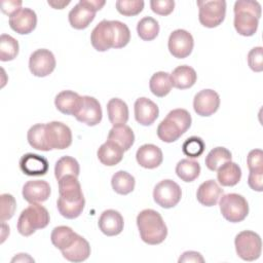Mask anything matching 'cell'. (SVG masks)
<instances>
[{"label":"cell","instance_id":"45","mask_svg":"<svg viewBox=\"0 0 263 263\" xmlns=\"http://www.w3.org/2000/svg\"><path fill=\"white\" fill-rule=\"evenodd\" d=\"M247 164L250 172H263V152L261 149H253L247 156Z\"/></svg>","mask_w":263,"mask_h":263},{"label":"cell","instance_id":"6","mask_svg":"<svg viewBox=\"0 0 263 263\" xmlns=\"http://www.w3.org/2000/svg\"><path fill=\"white\" fill-rule=\"evenodd\" d=\"M106 1L104 0H80L69 12L68 18L72 28L83 30L89 26Z\"/></svg>","mask_w":263,"mask_h":263},{"label":"cell","instance_id":"12","mask_svg":"<svg viewBox=\"0 0 263 263\" xmlns=\"http://www.w3.org/2000/svg\"><path fill=\"white\" fill-rule=\"evenodd\" d=\"M55 65L57 62L53 53L46 48H39L33 51L29 59L30 71L37 77L48 76L53 72Z\"/></svg>","mask_w":263,"mask_h":263},{"label":"cell","instance_id":"37","mask_svg":"<svg viewBox=\"0 0 263 263\" xmlns=\"http://www.w3.org/2000/svg\"><path fill=\"white\" fill-rule=\"evenodd\" d=\"M231 152L225 147H216L212 149L205 156V166L210 171H217L223 163L231 160Z\"/></svg>","mask_w":263,"mask_h":263},{"label":"cell","instance_id":"8","mask_svg":"<svg viewBox=\"0 0 263 263\" xmlns=\"http://www.w3.org/2000/svg\"><path fill=\"white\" fill-rule=\"evenodd\" d=\"M234 246L238 257L245 261L257 260L262 251V240L258 233L243 230L236 234Z\"/></svg>","mask_w":263,"mask_h":263},{"label":"cell","instance_id":"47","mask_svg":"<svg viewBox=\"0 0 263 263\" xmlns=\"http://www.w3.org/2000/svg\"><path fill=\"white\" fill-rule=\"evenodd\" d=\"M248 184L254 191H263V172H250Z\"/></svg>","mask_w":263,"mask_h":263},{"label":"cell","instance_id":"32","mask_svg":"<svg viewBox=\"0 0 263 263\" xmlns=\"http://www.w3.org/2000/svg\"><path fill=\"white\" fill-rule=\"evenodd\" d=\"M172 86L173 85L171 82L170 74L163 71L154 73L149 81V87L151 92L158 98H163L168 95Z\"/></svg>","mask_w":263,"mask_h":263},{"label":"cell","instance_id":"33","mask_svg":"<svg viewBox=\"0 0 263 263\" xmlns=\"http://www.w3.org/2000/svg\"><path fill=\"white\" fill-rule=\"evenodd\" d=\"M111 185L116 193L126 195L135 189L136 181L134 176L129 173L125 171H118L112 176Z\"/></svg>","mask_w":263,"mask_h":263},{"label":"cell","instance_id":"7","mask_svg":"<svg viewBox=\"0 0 263 263\" xmlns=\"http://www.w3.org/2000/svg\"><path fill=\"white\" fill-rule=\"evenodd\" d=\"M220 211L224 219L231 223L243 221L249 214V204L247 199L237 193L223 194L220 197Z\"/></svg>","mask_w":263,"mask_h":263},{"label":"cell","instance_id":"22","mask_svg":"<svg viewBox=\"0 0 263 263\" xmlns=\"http://www.w3.org/2000/svg\"><path fill=\"white\" fill-rule=\"evenodd\" d=\"M20 167L28 176H43L48 171V161L38 154L27 153L21 157Z\"/></svg>","mask_w":263,"mask_h":263},{"label":"cell","instance_id":"1","mask_svg":"<svg viewBox=\"0 0 263 263\" xmlns=\"http://www.w3.org/2000/svg\"><path fill=\"white\" fill-rule=\"evenodd\" d=\"M130 40L128 27L120 21H101L91 31L90 42L98 51H106L110 48H122Z\"/></svg>","mask_w":263,"mask_h":263},{"label":"cell","instance_id":"11","mask_svg":"<svg viewBox=\"0 0 263 263\" xmlns=\"http://www.w3.org/2000/svg\"><path fill=\"white\" fill-rule=\"evenodd\" d=\"M45 133L50 150H63L72 144V132L70 127L61 121H51L45 124Z\"/></svg>","mask_w":263,"mask_h":263},{"label":"cell","instance_id":"43","mask_svg":"<svg viewBox=\"0 0 263 263\" xmlns=\"http://www.w3.org/2000/svg\"><path fill=\"white\" fill-rule=\"evenodd\" d=\"M167 117H170L171 119H173L174 121H176L180 127L182 128L183 133L185 134L189 127L191 126V122H192V119H191V115L190 113L185 110V109H181V108H178V109H174L172 111L168 112V114L166 115Z\"/></svg>","mask_w":263,"mask_h":263},{"label":"cell","instance_id":"46","mask_svg":"<svg viewBox=\"0 0 263 263\" xmlns=\"http://www.w3.org/2000/svg\"><path fill=\"white\" fill-rule=\"evenodd\" d=\"M150 7L153 12L159 15H168L175 8L174 0H151Z\"/></svg>","mask_w":263,"mask_h":263},{"label":"cell","instance_id":"10","mask_svg":"<svg viewBox=\"0 0 263 263\" xmlns=\"http://www.w3.org/2000/svg\"><path fill=\"white\" fill-rule=\"evenodd\" d=\"M182 197L181 187L173 180L165 179L157 183L153 189L154 201L163 209L176 206Z\"/></svg>","mask_w":263,"mask_h":263},{"label":"cell","instance_id":"41","mask_svg":"<svg viewBox=\"0 0 263 263\" xmlns=\"http://www.w3.org/2000/svg\"><path fill=\"white\" fill-rule=\"evenodd\" d=\"M117 11L125 16H134L139 14L144 8L143 0H117L116 1Z\"/></svg>","mask_w":263,"mask_h":263},{"label":"cell","instance_id":"17","mask_svg":"<svg viewBox=\"0 0 263 263\" xmlns=\"http://www.w3.org/2000/svg\"><path fill=\"white\" fill-rule=\"evenodd\" d=\"M134 107L135 118L142 125H151L158 117V106L148 98L142 97L137 99Z\"/></svg>","mask_w":263,"mask_h":263},{"label":"cell","instance_id":"26","mask_svg":"<svg viewBox=\"0 0 263 263\" xmlns=\"http://www.w3.org/2000/svg\"><path fill=\"white\" fill-rule=\"evenodd\" d=\"M62 255L70 262H82L89 257L90 246L84 237L78 234L73 243L66 250L62 251Z\"/></svg>","mask_w":263,"mask_h":263},{"label":"cell","instance_id":"4","mask_svg":"<svg viewBox=\"0 0 263 263\" xmlns=\"http://www.w3.org/2000/svg\"><path fill=\"white\" fill-rule=\"evenodd\" d=\"M233 25L236 32L241 36H253L261 17V5L257 1L238 0L234 3Z\"/></svg>","mask_w":263,"mask_h":263},{"label":"cell","instance_id":"21","mask_svg":"<svg viewBox=\"0 0 263 263\" xmlns=\"http://www.w3.org/2000/svg\"><path fill=\"white\" fill-rule=\"evenodd\" d=\"M82 104V97L73 90H63L55 96L54 105L57 109L66 115L75 116Z\"/></svg>","mask_w":263,"mask_h":263},{"label":"cell","instance_id":"35","mask_svg":"<svg viewBox=\"0 0 263 263\" xmlns=\"http://www.w3.org/2000/svg\"><path fill=\"white\" fill-rule=\"evenodd\" d=\"M176 174L182 181L192 182L198 178L200 174V165L193 159H181L176 165Z\"/></svg>","mask_w":263,"mask_h":263},{"label":"cell","instance_id":"15","mask_svg":"<svg viewBox=\"0 0 263 263\" xmlns=\"http://www.w3.org/2000/svg\"><path fill=\"white\" fill-rule=\"evenodd\" d=\"M103 112L99 101L90 96L82 97V104L75 118L88 126H95L102 120Z\"/></svg>","mask_w":263,"mask_h":263},{"label":"cell","instance_id":"44","mask_svg":"<svg viewBox=\"0 0 263 263\" xmlns=\"http://www.w3.org/2000/svg\"><path fill=\"white\" fill-rule=\"evenodd\" d=\"M248 65L254 72L263 70V48L261 46H256L249 51Z\"/></svg>","mask_w":263,"mask_h":263},{"label":"cell","instance_id":"29","mask_svg":"<svg viewBox=\"0 0 263 263\" xmlns=\"http://www.w3.org/2000/svg\"><path fill=\"white\" fill-rule=\"evenodd\" d=\"M78 233H76L71 227L62 225V226L54 227L52 229L50 234V239L52 245L62 252L73 243Z\"/></svg>","mask_w":263,"mask_h":263},{"label":"cell","instance_id":"30","mask_svg":"<svg viewBox=\"0 0 263 263\" xmlns=\"http://www.w3.org/2000/svg\"><path fill=\"white\" fill-rule=\"evenodd\" d=\"M108 140L114 141L118 145H120L124 151H127L135 142V135L133 129L126 125H116L113 126L108 134Z\"/></svg>","mask_w":263,"mask_h":263},{"label":"cell","instance_id":"49","mask_svg":"<svg viewBox=\"0 0 263 263\" xmlns=\"http://www.w3.org/2000/svg\"><path fill=\"white\" fill-rule=\"evenodd\" d=\"M179 263H183V262H195V263H202L204 262V259L203 257L200 255V253L198 252H194V251H187V252H184L182 254V256L179 258Z\"/></svg>","mask_w":263,"mask_h":263},{"label":"cell","instance_id":"40","mask_svg":"<svg viewBox=\"0 0 263 263\" xmlns=\"http://www.w3.org/2000/svg\"><path fill=\"white\" fill-rule=\"evenodd\" d=\"M204 148L205 145L203 140L197 136H192L186 139L182 145L183 153L190 158H196L200 156L203 153Z\"/></svg>","mask_w":263,"mask_h":263},{"label":"cell","instance_id":"42","mask_svg":"<svg viewBox=\"0 0 263 263\" xmlns=\"http://www.w3.org/2000/svg\"><path fill=\"white\" fill-rule=\"evenodd\" d=\"M0 201H1L0 219H1V222H5L6 220H9L10 218H12L15 212L16 202L14 197L9 193L1 194Z\"/></svg>","mask_w":263,"mask_h":263},{"label":"cell","instance_id":"25","mask_svg":"<svg viewBox=\"0 0 263 263\" xmlns=\"http://www.w3.org/2000/svg\"><path fill=\"white\" fill-rule=\"evenodd\" d=\"M172 85L178 89L190 88L194 85L197 79V74L195 70L187 65L178 66L171 73Z\"/></svg>","mask_w":263,"mask_h":263},{"label":"cell","instance_id":"20","mask_svg":"<svg viewBox=\"0 0 263 263\" xmlns=\"http://www.w3.org/2000/svg\"><path fill=\"white\" fill-rule=\"evenodd\" d=\"M137 162L145 168H156L163 160L161 149L154 144L142 145L136 153Z\"/></svg>","mask_w":263,"mask_h":263},{"label":"cell","instance_id":"3","mask_svg":"<svg viewBox=\"0 0 263 263\" xmlns=\"http://www.w3.org/2000/svg\"><path fill=\"white\" fill-rule=\"evenodd\" d=\"M137 226L142 240L148 245H159L166 238L167 227L155 210L141 211L137 216Z\"/></svg>","mask_w":263,"mask_h":263},{"label":"cell","instance_id":"14","mask_svg":"<svg viewBox=\"0 0 263 263\" xmlns=\"http://www.w3.org/2000/svg\"><path fill=\"white\" fill-rule=\"evenodd\" d=\"M220 107V97L217 91L206 88L198 91L193 99V109L199 116H211Z\"/></svg>","mask_w":263,"mask_h":263},{"label":"cell","instance_id":"34","mask_svg":"<svg viewBox=\"0 0 263 263\" xmlns=\"http://www.w3.org/2000/svg\"><path fill=\"white\" fill-rule=\"evenodd\" d=\"M27 139L31 147L40 151H49L50 148L47 143L45 124L37 123L32 125L27 134Z\"/></svg>","mask_w":263,"mask_h":263},{"label":"cell","instance_id":"36","mask_svg":"<svg viewBox=\"0 0 263 263\" xmlns=\"http://www.w3.org/2000/svg\"><path fill=\"white\" fill-rule=\"evenodd\" d=\"M80 173V166L78 161L71 156H63L61 157L54 165V176L59 181L65 176H75L78 177Z\"/></svg>","mask_w":263,"mask_h":263},{"label":"cell","instance_id":"50","mask_svg":"<svg viewBox=\"0 0 263 263\" xmlns=\"http://www.w3.org/2000/svg\"><path fill=\"white\" fill-rule=\"evenodd\" d=\"M47 3L55 9H63L65 6H67L70 3V1L69 0L68 1H48Z\"/></svg>","mask_w":263,"mask_h":263},{"label":"cell","instance_id":"18","mask_svg":"<svg viewBox=\"0 0 263 263\" xmlns=\"http://www.w3.org/2000/svg\"><path fill=\"white\" fill-rule=\"evenodd\" d=\"M51 189L43 180H32L23 186V197L29 203H39L48 199Z\"/></svg>","mask_w":263,"mask_h":263},{"label":"cell","instance_id":"38","mask_svg":"<svg viewBox=\"0 0 263 263\" xmlns=\"http://www.w3.org/2000/svg\"><path fill=\"white\" fill-rule=\"evenodd\" d=\"M137 32L139 37L144 41H151L155 39L159 33V24L155 18L145 16L138 22Z\"/></svg>","mask_w":263,"mask_h":263},{"label":"cell","instance_id":"27","mask_svg":"<svg viewBox=\"0 0 263 263\" xmlns=\"http://www.w3.org/2000/svg\"><path fill=\"white\" fill-rule=\"evenodd\" d=\"M241 178V168L231 160L226 161L217 170V179L222 186H235Z\"/></svg>","mask_w":263,"mask_h":263},{"label":"cell","instance_id":"28","mask_svg":"<svg viewBox=\"0 0 263 263\" xmlns=\"http://www.w3.org/2000/svg\"><path fill=\"white\" fill-rule=\"evenodd\" d=\"M109 121L113 126L125 124L128 120V107L124 101L113 98L107 103Z\"/></svg>","mask_w":263,"mask_h":263},{"label":"cell","instance_id":"23","mask_svg":"<svg viewBox=\"0 0 263 263\" xmlns=\"http://www.w3.org/2000/svg\"><path fill=\"white\" fill-rule=\"evenodd\" d=\"M223 193V189L215 180H208L199 185L196 191V198L202 205L214 206L217 204Z\"/></svg>","mask_w":263,"mask_h":263},{"label":"cell","instance_id":"39","mask_svg":"<svg viewBox=\"0 0 263 263\" xmlns=\"http://www.w3.org/2000/svg\"><path fill=\"white\" fill-rule=\"evenodd\" d=\"M18 42L8 34L0 36V60L2 62L12 61L18 53Z\"/></svg>","mask_w":263,"mask_h":263},{"label":"cell","instance_id":"19","mask_svg":"<svg viewBox=\"0 0 263 263\" xmlns=\"http://www.w3.org/2000/svg\"><path fill=\"white\" fill-rule=\"evenodd\" d=\"M99 228L107 236H115L123 230V217L118 211L106 210L99 218Z\"/></svg>","mask_w":263,"mask_h":263},{"label":"cell","instance_id":"24","mask_svg":"<svg viewBox=\"0 0 263 263\" xmlns=\"http://www.w3.org/2000/svg\"><path fill=\"white\" fill-rule=\"evenodd\" d=\"M123 148L114 141L107 140L103 143L97 152L99 160L107 166H114L118 164L123 158Z\"/></svg>","mask_w":263,"mask_h":263},{"label":"cell","instance_id":"2","mask_svg":"<svg viewBox=\"0 0 263 263\" xmlns=\"http://www.w3.org/2000/svg\"><path fill=\"white\" fill-rule=\"evenodd\" d=\"M58 183L60 195L57 200V208L59 213L66 219L79 217L84 209L85 199L78 177L65 176Z\"/></svg>","mask_w":263,"mask_h":263},{"label":"cell","instance_id":"48","mask_svg":"<svg viewBox=\"0 0 263 263\" xmlns=\"http://www.w3.org/2000/svg\"><path fill=\"white\" fill-rule=\"evenodd\" d=\"M22 1L20 0H3L1 1V10L6 15L10 16L22 8Z\"/></svg>","mask_w":263,"mask_h":263},{"label":"cell","instance_id":"16","mask_svg":"<svg viewBox=\"0 0 263 263\" xmlns=\"http://www.w3.org/2000/svg\"><path fill=\"white\" fill-rule=\"evenodd\" d=\"M8 22L10 28L14 32L21 35H25L31 33L36 28L37 15L33 9L22 7L9 16Z\"/></svg>","mask_w":263,"mask_h":263},{"label":"cell","instance_id":"13","mask_svg":"<svg viewBox=\"0 0 263 263\" xmlns=\"http://www.w3.org/2000/svg\"><path fill=\"white\" fill-rule=\"evenodd\" d=\"M167 46L173 57L177 59H185L192 52L194 40L188 31L177 29L171 33Z\"/></svg>","mask_w":263,"mask_h":263},{"label":"cell","instance_id":"5","mask_svg":"<svg viewBox=\"0 0 263 263\" xmlns=\"http://www.w3.org/2000/svg\"><path fill=\"white\" fill-rule=\"evenodd\" d=\"M49 220V213L43 205L39 203H30L28 208L22 211L16 228L23 236H30L37 229L45 228L48 225Z\"/></svg>","mask_w":263,"mask_h":263},{"label":"cell","instance_id":"31","mask_svg":"<svg viewBox=\"0 0 263 263\" xmlns=\"http://www.w3.org/2000/svg\"><path fill=\"white\" fill-rule=\"evenodd\" d=\"M183 134L184 133L180 125L167 116L161 120L157 126V136L165 143H173L177 141Z\"/></svg>","mask_w":263,"mask_h":263},{"label":"cell","instance_id":"9","mask_svg":"<svg viewBox=\"0 0 263 263\" xmlns=\"http://www.w3.org/2000/svg\"><path fill=\"white\" fill-rule=\"evenodd\" d=\"M198 6L199 23L206 28L218 27L226 15V2L224 0H199Z\"/></svg>","mask_w":263,"mask_h":263}]
</instances>
